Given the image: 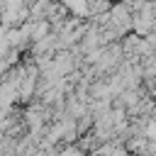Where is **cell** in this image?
Here are the masks:
<instances>
[{"mask_svg": "<svg viewBox=\"0 0 156 156\" xmlns=\"http://www.w3.org/2000/svg\"><path fill=\"white\" fill-rule=\"evenodd\" d=\"M51 32V22L49 20H32V41L44 39Z\"/></svg>", "mask_w": 156, "mask_h": 156, "instance_id": "1", "label": "cell"}, {"mask_svg": "<svg viewBox=\"0 0 156 156\" xmlns=\"http://www.w3.org/2000/svg\"><path fill=\"white\" fill-rule=\"evenodd\" d=\"M56 156H85V149H80L78 144H66L61 151H56Z\"/></svg>", "mask_w": 156, "mask_h": 156, "instance_id": "2", "label": "cell"}]
</instances>
